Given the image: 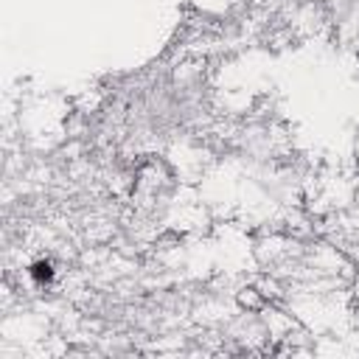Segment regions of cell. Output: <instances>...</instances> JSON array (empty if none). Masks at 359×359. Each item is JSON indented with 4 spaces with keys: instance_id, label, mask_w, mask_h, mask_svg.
Instances as JSON below:
<instances>
[{
    "instance_id": "1",
    "label": "cell",
    "mask_w": 359,
    "mask_h": 359,
    "mask_svg": "<svg viewBox=\"0 0 359 359\" xmlns=\"http://www.w3.org/2000/svg\"><path fill=\"white\" fill-rule=\"evenodd\" d=\"M28 278L36 283V286H50L53 278H56V266L50 258H36L28 264Z\"/></svg>"
}]
</instances>
